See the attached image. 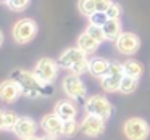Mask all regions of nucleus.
I'll list each match as a JSON object with an SVG mask.
<instances>
[{"label":"nucleus","instance_id":"nucleus-9","mask_svg":"<svg viewBox=\"0 0 150 140\" xmlns=\"http://www.w3.org/2000/svg\"><path fill=\"white\" fill-rule=\"evenodd\" d=\"M81 132L87 137H100L105 132V119L95 114H86L84 119L81 121Z\"/></svg>","mask_w":150,"mask_h":140},{"label":"nucleus","instance_id":"nucleus-10","mask_svg":"<svg viewBox=\"0 0 150 140\" xmlns=\"http://www.w3.org/2000/svg\"><path fill=\"white\" fill-rule=\"evenodd\" d=\"M23 95V90H21L20 84H18L15 79H7L0 84V100L7 105H11L18 100V98Z\"/></svg>","mask_w":150,"mask_h":140},{"label":"nucleus","instance_id":"nucleus-30","mask_svg":"<svg viewBox=\"0 0 150 140\" xmlns=\"http://www.w3.org/2000/svg\"><path fill=\"white\" fill-rule=\"evenodd\" d=\"M40 140H57V137H52V135H47L45 134V137H42Z\"/></svg>","mask_w":150,"mask_h":140},{"label":"nucleus","instance_id":"nucleus-20","mask_svg":"<svg viewBox=\"0 0 150 140\" xmlns=\"http://www.w3.org/2000/svg\"><path fill=\"white\" fill-rule=\"evenodd\" d=\"M78 8H79V11H81V15H84L86 18H91L92 15L97 11L94 0H79V2H78Z\"/></svg>","mask_w":150,"mask_h":140},{"label":"nucleus","instance_id":"nucleus-32","mask_svg":"<svg viewBox=\"0 0 150 140\" xmlns=\"http://www.w3.org/2000/svg\"><path fill=\"white\" fill-rule=\"evenodd\" d=\"M26 140H40V139H39V137L34 135V137H31V139H26Z\"/></svg>","mask_w":150,"mask_h":140},{"label":"nucleus","instance_id":"nucleus-16","mask_svg":"<svg viewBox=\"0 0 150 140\" xmlns=\"http://www.w3.org/2000/svg\"><path fill=\"white\" fill-rule=\"evenodd\" d=\"M110 63L108 60L102 58V56H95V58L89 60V72H91L94 77H103L108 72V68H110Z\"/></svg>","mask_w":150,"mask_h":140},{"label":"nucleus","instance_id":"nucleus-11","mask_svg":"<svg viewBox=\"0 0 150 140\" xmlns=\"http://www.w3.org/2000/svg\"><path fill=\"white\" fill-rule=\"evenodd\" d=\"M84 58H87V53H84L79 47H71V49H66L65 52L58 56L57 63H58V66L63 69H71L76 63L84 60Z\"/></svg>","mask_w":150,"mask_h":140},{"label":"nucleus","instance_id":"nucleus-1","mask_svg":"<svg viewBox=\"0 0 150 140\" xmlns=\"http://www.w3.org/2000/svg\"><path fill=\"white\" fill-rule=\"evenodd\" d=\"M11 79L20 84L23 95L28 98H37V97H49L53 94L52 84H44L34 71H26V69H15L11 72Z\"/></svg>","mask_w":150,"mask_h":140},{"label":"nucleus","instance_id":"nucleus-19","mask_svg":"<svg viewBox=\"0 0 150 140\" xmlns=\"http://www.w3.org/2000/svg\"><path fill=\"white\" fill-rule=\"evenodd\" d=\"M137 85H139V79L124 74L123 81H121V85H120V92L124 95H129V94H132V92L137 90Z\"/></svg>","mask_w":150,"mask_h":140},{"label":"nucleus","instance_id":"nucleus-31","mask_svg":"<svg viewBox=\"0 0 150 140\" xmlns=\"http://www.w3.org/2000/svg\"><path fill=\"white\" fill-rule=\"evenodd\" d=\"M2 44H4V32L0 31V47H2Z\"/></svg>","mask_w":150,"mask_h":140},{"label":"nucleus","instance_id":"nucleus-4","mask_svg":"<svg viewBox=\"0 0 150 140\" xmlns=\"http://www.w3.org/2000/svg\"><path fill=\"white\" fill-rule=\"evenodd\" d=\"M124 77V68H123V63H118V61H111L110 63V68H108V72L100 77V85L105 92H118L120 90V85L121 81Z\"/></svg>","mask_w":150,"mask_h":140},{"label":"nucleus","instance_id":"nucleus-6","mask_svg":"<svg viewBox=\"0 0 150 140\" xmlns=\"http://www.w3.org/2000/svg\"><path fill=\"white\" fill-rule=\"evenodd\" d=\"M58 63L52 58H40L36 63L34 68V74L44 82V84H53L58 76Z\"/></svg>","mask_w":150,"mask_h":140},{"label":"nucleus","instance_id":"nucleus-29","mask_svg":"<svg viewBox=\"0 0 150 140\" xmlns=\"http://www.w3.org/2000/svg\"><path fill=\"white\" fill-rule=\"evenodd\" d=\"M0 130H5V111L0 110Z\"/></svg>","mask_w":150,"mask_h":140},{"label":"nucleus","instance_id":"nucleus-28","mask_svg":"<svg viewBox=\"0 0 150 140\" xmlns=\"http://www.w3.org/2000/svg\"><path fill=\"white\" fill-rule=\"evenodd\" d=\"M94 2H95V8H97V11H107V8L111 5L113 0H94Z\"/></svg>","mask_w":150,"mask_h":140},{"label":"nucleus","instance_id":"nucleus-13","mask_svg":"<svg viewBox=\"0 0 150 140\" xmlns=\"http://www.w3.org/2000/svg\"><path fill=\"white\" fill-rule=\"evenodd\" d=\"M40 127L44 129V132L47 135H52V137L63 135V121L55 113L45 114L42 117V121H40Z\"/></svg>","mask_w":150,"mask_h":140},{"label":"nucleus","instance_id":"nucleus-8","mask_svg":"<svg viewBox=\"0 0 150 140\" xmlns=\"http://www.w3.org/2000/svg\"><path fill=\"white\" fill-rule=\"evenodd\" d=\"M116 50L121 55H136L140 49V39L134 32H121V36L116 39Z\"/></svg>","mask_w":150,"mask_h":140},{"label":"nucleus","instance_id":"nucleus-14","mask_svg":"<svg viewBox=\"0 0 150 140\" xmlns=\"http://www.w3.org/2000/svg\"><path fill=\"white\" fill-rule=\"evenodd\" d=\"M53 113L65 122V121L76 119V116H78V106L71 100H60L55 105V111Z\"/></svg>","mask_w":150,"mask_h":140},{"label":"nucleus","instance_id":"nucleus-17","mask_svg":"<svg viewBox=\"0 0 150 140\" xmlns=\"http://www.w3.org/2000/svg\"><path fill=\"white\" fill-rule=\"evenodd\" d=\"M76 47H79V49L82 50L84 53H94L97 52V49L100 47V42H97V40L94 39L92 36H89L87 32H82L81 36L78 37V42H76Z\"/></svg>","mask_w":150,"mask_h":140},{"label":"nucleus","instance_id":"nucleus-23","mask_svg":"<svg viewBox=\"0 0 150 140\" xmlns=\"http://www.w3.org/2000/svg\"><path fill=\"white\" fill-rule=\"evenodd\" d=\"M29 4H31V0H8V2H7L8 8H10V10H13V11H23V10H26V8L29 7Z\"/></svg>","mask_w":150,"mask_h":140},{"label":"nucleus","instance_id":"nucleus-22","mask_svg":"<svg viewBox=\"0 0 150 140\" xmlns=\"http://www.w3.org/2000/svg\"><path fill=\"white\" fill-rule=\"evenodd\" d=\"M79 130H81V124L76 119L65 121V122H63V135L65 137H74Z\"/></svg>","mask_w":150,"mask_h":140},{"label":"nucleus","instance_id":"nucleus-21","mask_svg":"<svg viewBox=\"0 0 150 140\" xmlns=\"http://www.w3.org/2000/svg\"><path fill=\"white\" fill-rule=\"evenodd\" d=\"M86 32L89 34V36H92L97 42H105L107 40V36H105V32H103V27L102 26H97V24H92V23H89V26L86 27Z\"/></svg>","mask_w":150,"mask_h":140},{"label":"nucleus","instance_id":"nucleus-27","mask_svg":"<svg viewBox=\"0 0 150 140\" xmlns=\"http://www.w3.org/2000/svg\"><path fill=\"white\" fill-rule=\"evenodd\" d=\"M107 20H108V16H107L105 11H95V13L89 18V21H91L92 24H97V26H103V24L107 23Z\"/></svg>","mask_w":150,"mask_h":140},{"label":"nucleus","instance_id":"nucleus-7","mask_svg":"<svg viewBox=\"0 0 150 140\" xmlns=\"http://www.w3.org/2000/svg\"><path fill=\"white\" fill-rule=\"evenodd\" d=\"M62 87H63V92L71 100H82L87 95V89H86L84 82L81 81V77L78 74H73V72L63 79Z\"/></svg>","mask_w":150,"mask_h":140},{"label":"nucleus","instance_id":"nucleus-24","mask_svg":"<svg viewBox=\"0 0 150 140\" xmlns=\"http://www.w3.org/2000/svg\"><path fill=\"white\" fill-rule=\"evenodd\" d=\"M69 71H71L73 74H78V76L84 74V72H89V60L84 58V60H81V61H78Z\"/></svg>","mask_w":150,"mask_h":140},{"label":"nucleus","instance_id":"nucleus-5","mask_svg":"<svg viewBox=\"0 0 150 140\" xmlns=\"http://www.w3.org/2000/svg\"><path fill=\"white\" fill-rule=\"evenodd\" d=\"M37 34V24L31 18H23L13 26V39L16 44H29Z\"/></svg>","mask_w":150,"mask_h":140},{"label":"nucleus","instance_id":"nucleus-33","mask_svg":"<svg viewBox=\"0 0 150 140\" xmlns=\"http://www.w3.org/2000/svg\"><path fill=\"white\" fill-rule=\"evenodd\" d=\"M8 0H0V4H7Z\"/></svg>","mask_w":150,"mask_h":140},{"label":"nucleus","instance_id":"nucleus-18","mask_svg":"<svg viewBox=\"0 0 150 140\" xmlns=\"http://www.w3.org/2000/svg\"><path fill=\"white\" fill-rule=\"evenodd\" d=\"M123 68H124V74L131 76V77H136L139 79L144 72V68L137 60H127V61L123 63Z\"/></svg>","mask_w":150,"mask_h":140},{"label":"nucleus","instance_id":"nucleus-15","mask_svg":"<svg viewBox=\"0 0 150 140\" xmlns=\"http://www.w3.org/2000/svg\"><path fill=\"white\" fill-rule=\"evenodd\" d=\"M102 27H103V32L107 36V40H110V42H116V39L123 32V26H121L120 18H108L107 23Z\"/></svg>","mask_w":150,"mask_h":140},{"label":"nucleus","instance_id":"nucleus-3","mask_svg":"<svg viewBox=\"0 0 150 140\" xmlns=\"http://www.w3.org/2000/svg\"><path fill=\"white\" fill-rule=\"evenodd\" d=\"M123 132L127 140H147L150 126L142 117H129L123 124Z\"/></svg>","mask_w":150,"mask_h":140},{"label":"nucleus","instance_id":"nucleus-26","mask_svg":"<svg viewBox=\"0 0 150 140\" xmlns=\"http://www.w3.org/2000/svg\"><path fill=\"white\" fill-rule=\"evenodd\" d=\"M107 16L108 18H120L121 13H123V7H121L118 2H111V5L107 8Z\"/></svg>","mask_w":150,"mask_h":140},{"label":"nucleus","instance_id":"nucleus-2","mask_svg":"<svg viewBox=\"0 0 150 140\" xmlns=\"http://www.w3.org/2000/svg\"><path fill=\"white\" fill-rule=\"evenodd\" d=\"M84 108H86V113L100 116V117H103L105 121L110 119L111 114H113V105H111L110 100H108L107 97H103V95H91V97L86 100Z\"/></svg>","mask_w":150,"mask_h":140},{"label":"nucleus","instance_id":"nucleus-12","mask_svg":"<svg viewBox=\"0 0 150 140\" xmlns=\"http://www.w3.org/2000/svg\"><path fill=\"white\" fill-rule=\"evenodd\" d=\"M13 132L16 137H20V139H23V140L31 139V137H34L37 132V124H36V121L31 119V117L21 116V117H18L16 124H15Z\"/></svg>","mask_w":150,"mask_h":140},{"label":"nucleus","instance_id":"nucleus-25","mask_svg":"<svg viewBox=\"0 0 150 140\" xmlns=\"http://www.w3.org/2000/svg\"><path fill=\"white\" fill-rule=\"evenodd\" d=\"M18 117L20 116L16 113H13V111H5V130H13Z\"/></svg>","mask_w":150,"mask_h":140}]
</instances>
